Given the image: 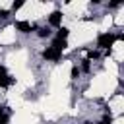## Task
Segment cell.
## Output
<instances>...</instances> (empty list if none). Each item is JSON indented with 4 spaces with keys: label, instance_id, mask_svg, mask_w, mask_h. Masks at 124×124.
Returning a JSON list of instances; mask_svg holds the SVG:
<instances>
[{
    "label": "cell",
    "instance_id": "cell-1",
    "mask_svg": "<svg viewBox=\"0 0 124 124\" xmlns=\"http://www.w3.org/2000/svg\"><path fill=\"white\" fill-rule=\"evenodd\" d=\"M116 39H122V35H114V33H101V35L97 37V46H99V48H108V46H112V43H114Z\"/></svg>",
    "mask_w": 124,
    "mask_h": 124
},
{
    "label": "cell",
    "instance_id": "cell-2",
    "mask_svg": "<svg viewBox=\"0 0 124 124\" xmlns=\"http://www.w3.org/2000/svg\"><path fill=\"white\" fill-rule=\"evenodd\" d=\"M43 56H45L46 60H54V62H58V60L62 58V52L56 50V48H52V46H48L46 50H43Z\"/></svg>",
    "mask_w": 124,
    "mask_h": 124
},
{
    "label": "cell",
    "instance_id": "cell-3",
    "mask_svg": "<svg viewBox=\"0 0 124 124\" xmlns=\"http://www.w3.org/2000/svg\"><path fill=\"white\" fill-rule=\"evenodd\" d=\"M16 29L21 31V33H29V31L35 29V25H33L31 21H16Z\"/></svg>",
    "mask_w": 124,
    "mask_h": 124
},
{
    "label": "cell",
    "instance_id": "cell-4",
    "mask_svg": "<svg viewBox=\"0 0 124 124\" xmlns=\"http://www.w3.org/2000/svg\"><path fill=\"white\" fill-rule=\"evenodd\" d=\"M48 23H50L52 27H58V25L62 23V12H52L50 17H48Z\"/></svg>",
    "mask_w": 124,
    "mask_h": 124
},
{
    "label": "cell",
    "instance_id": "cell-5",
    "mask_svg": "<svg viewBox=\"0 0 124 124\" xmlns=\"http://www.w3.org/2000/svg\"><path fill=\"white\" fill-rule=\"evenodd\" d=\"M68 33H70V31H68L66 27H60V29H58V33H56V41H66Z\"/></svg>",
    "mask_w": 124,
    "mask_h": 124
},
{
    "label": "cell",
    "instance_id": "cell-6",
    "mask_svg": "<svg viewBox=\"0 0 124 124\" xmlns=\"http://www.w3.org/2000/svg\"><path fill=\"white\" fill-rule=\"evenodd\" d=\"M14 83V79L10 78V76H4V78H0V87H8V85H12Z\"/></svg>",
    "mask_w": 124,
    "mask_h": 124
},
{
    "label": "cell",
    "instance_id": "cell-7",
    "mask_svg": "<svg viewBox=\"0 0 124 124\" xmlns=\"http://www.w3.org/2000/svg\"><path fill=\"white\" fill-rule=\"evenodd\" d=\"M50 35V27H41L39 29V37H48Z\"/></svg>",
    "mask_w": 124,
    "mask_h": 124
},
{
    "label": "cell",
    "instance_id": "cell-8",
    "mask_svg": "<svg viewBox=\"0 0 124 124\" xmlns=\"http://www.w3.org/2000/svg\"><path fill=\"white\" fill-rule=\"evenodd\" d=\"M8 120H10V116H8V112H4L0 116V124H8Z\"/></svg>",
    "mask_w": 124,
    "mask_h": 124
},
{
    "label": "cell",
    "instance_id": "cell-9",
    "mask_svg": "<svg viewBox=\"0 0 124 124\" xmlns=\"http://www.w3.org/2000/svg\"><path fill=\"white\" fill-rule=\"evenodd\" d=\"M78 76H79V68H78V66H74V68H72V78L76 79Z\"/></svg>",
    "mask_w": 124,
    "mask_h": 124
},
{
    "label": "cell",
    "instance_id": "cell-10",
    "mask_svg": "<svg viewBox=\"0 0 124 124\" xmlns=\"http://www.w3.org/2000/svg\"><path fill=\"white\" fill-rule=\"evenodd\" d=\"M87 56H89V58H97L99 52H95V50H87Z\"/></svg>",
    "mask_w": 124,
    "mask_h": 124
},
{
    "label": "cell",
    "instance_id": "cell-11",
    "mask_svg": "<svg viewBox=\"0 0 124 124\" xmlns=\"http://www.w3.org/2000/svg\"><path fill=\"white\" fill-rule=\"evenodd\" d=\"M81 68H83V72H89V60H83V66Z\"/></svg>",
    "mask_w": 124,
    "mask_h": 124
},
{
    "label": "cell",
    "instance_id": "cell-12",
    "mask_svg": "<svg viewBox=\"0 0 124 124\" xmlns=\"http://www.w3.org/2000/svg\"><path fill=\"white\" fill-rule=\"evenodd\" d=\"M6 76V66H0V78Z\"/></svg>",
    "mask_w": 124,
    "mask_h": 124
},
{
    "label": "cell",
    "instance_id": "cell-13",
    "mask_svg": "<svg viewBox=\"0 0 124 124\" xmlns=\"http://www.w3.org/2000/svg\"><path fill=\"white\" fill-rule=\"evenodd\" d=\"M4 112H6V107H0V116H2Z\"/></svg>",
    "mask_w": 124,
    "mask_h": 124
}]
</instances>
